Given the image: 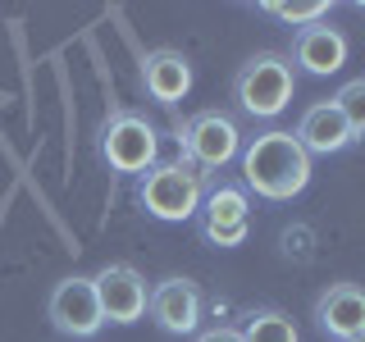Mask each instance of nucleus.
I'll return each instance as SVG.
<instances>
[{
  "label": "nucleus",
  "instance_id": "obj_1",
  "mask_svg": "<svg viewBox=\"0 0 365 342\" xmlns=\"http://www.w3.org/2000/svg\"><path fill=\"white\" fill-rule=\"evenodd\" d=\"M311 182V155L302 151L292 133H260L242 151V187L265 201H292Z\"/></svg>",
  "mask_w": 365,
  "mask_h": 342
},
{
  "label": "nucleus",
  "instance_id": "obj_2",
  "mask_svg": "<svg viewBox=\"0 0 365 342\" xmlns=\"http://www.w3.org/2000/svg\"><path fill=\"white\" fill-rule=\"evenodd\" d=\"M137 201L146 205V214L165 224H182L192 214H201L205 201V174L192 160H169V165L146 169L142 182H137Z\"/></svg>",
  "mask_w": 365,
  "mask_h": 342
},
{
  "label": "nucleus",
  "instance_id": "obj_3",
  "mask_svg": "<svg viewBox=\"0 0 365 342\" xmlns=\"http://www.w3.org/2000/svg\"><path fill=\"white\" fill-rule=\"evenodd\" d=\"M297 91V68L283 51H260L237 68V83H233V96H237V110L251 114V119H274V114L288 110Z\"/></svg>",
  "mask_w": 365,
  "mask_h": 342
},
{
  "label": "nucleus",
  "instance_id": "obj_4",
  "mask_svg": "<svg viewBox=\"0 0 365 342\" xmlns=\"http://www.w3.org/2000/svg\"><path fill=\"white\" fill-rule=\"evenodd\" d=\"M155 155H160V137L146 114L114 110L101 123V160L114 174H146V169H155Z\"/></svg>",
  "mask_w": 365,
  "mask_h": 342
},
{
  "label": "nucleus",
  "instance_id": "obj_5",
  "mask_svg": "<svg viewBox=\"0 0 365 342\" xmlns=\"http://www.w3.org/2000/svg\"><path fill=\"white\" fill-rule=\"evenodd\" d=\"M174 133H178L182 155H187L201 174L205 169H224L228 160L242 151V133H237V123L228 119L224 110H201V114H192L187 123H178Z\"/></svg>",
  "mask_w": 365,
  "mask_h": 342
},
{
  "label": "nucleus",
  "instance_id": "obj_6",
  "mask_svg": "<svg viewBox=\"0 0 365 342\" xmlns=\"http://www.w3.org/2000/svg\"><path fill=\"white\" fill-rule=\"evenodd\" d=\"M51 324L60 328L64 338H96L106 315H101V301H96V283L91 279H60L51 292V306H46Z\"/></svg>",
  "mask_w": 365,
  "mask_h": 342
},
{
  "label": "nucleus",
  "instance_id": "obj_7",
  "mask_svg": "<svg viewBox=\"0 0 365 342\" xmlns=\"http://www.w3.org/2000/svg\"><path fill=\"white\" fill-rule=\"evenodd\" d=\"M96 301L106 324H137L146 315V301H151V288L133 265H106L96 274Z\"/></svg>",
  "mask_w": 365,
  "mask_h": 342
},
{
  "label": "nucleus",
  "instance_id": "obj_8",
  "mask_svg": "<svg viewBox=\"0 0 365 342\" xmlns=\"http://www.w3.org/2000/svg\"><path fill=\"white\" fill-rule=\"evenodd\" d=\"M146 311L165 333H197L201 324V288L192 279H165L151 288V301H146Z\"/></svg>",
  "mask_w": 365,
  "mask_h": 342
},
{
  "label": "nucleus",
  "instance_id": "obj_9",
  "mask_svg": "<svg viewBox=\"0 0 365 342\" xmlns=\"http://www.w3.org/2000/svg\"><path fill=\"white\" fill-rule=\"evenodd\" d=\"M315 324L338 342L356 338L365 328V288H356V283H329L315 301Z\"/></svg>",
  "mask_w": 365,
  "mask_h": 342
},
{
  "label": "nucleus",
  "instance_id": "obj_10",
  "mask_svg": "<svg viewBox=\"0 0 365 342\" xmlns=\"http://www.w3.org/2000/svg\"><path fill=\"white\" fill-rule=\"evenodd\" d=\"M288 60L302 68V73L329 78V73H338V68L347 64V37H342L338 28H329V23H311V28L297 32Z\"/></svg>",
  "mask_w": 365,
  "mask_h": 342
},
{
  "label": "nucleus",
  "instance_id": "obj_11",
  "mask_svg": "<svg viewBox=\"0 0 365 342\" xmlns=\"http://www.w3.org/2000/svg\"><path fill=\"white\" fill-rule=\"evenodd\" d=\"M292 137L302 142L306 155H338V151H347V146L356 142L334 100H315V105L302 114V123H297Z\"/></svg>",
  "mask_w": 365,
  "mask_h": 342
},
{
  "label": "nucleus",
  "instance_id": "obj_12",
  "mask_svg": "<svg viewBox=\"0 0 365 342\" xmlns=\"http://www.w3.org/2000/svg\"><path fill=\"white\" fill-rule=\"evenodd\" d=\"M142 87L146 96L160 100V105H178L182 96L192 91V64L182 51H169V46H160L142 60Z\"/></svg>",
  "mask_w": 365,
  "mask_h": 342
},
{
  "label": "nucleus",
  "instance_id": "obj_13",
  "mask_svg": "<svg viewBox=\"0 0 365 342\" xmlns=\"http://www.w3.org/2000/svg\"><path fill=\"white\" fill-rule=\"evenodd\" d=\"M233 224H251V201L247 187H215L201 201V228H233Z\"/></svg>",
  "mask_w": 365,
  "mask_h": 342
},
{
  "label": "nucleus",
  "instance_id": "obj_14",
  "mask_svg": "<svg viewBox=\"0 0 365 342\" xmlns=\"http://www.w3.org/2000/svg\"><path fill=\"white\" fill-rule=\"evenodd\" d=\"M242 342H302L297 324L283 311H256L242 328Z\"/></svg>",
  "mask_w": 365,
  "mask_h": 342
},
{
  "label": "nucleus",
  "instance_id": "obj_15",
  "mask_svg": "<svg viewBox=\"0 0 365 342\" xmlns=\"http://www.w3.org/2000/svg\"><path fill=\"white\" fill-rule=\"evenodd\" d=\"M260 9L283 23H297V28H311V23L329 19V0H265Z\"/></svg>",
  "mask_w": 365,
  "mask_h": 342
},
{
  "label": "nucleus",
  "instance_id": "obj_16",
  "mask_svg": "<svg viewBox=\"0 0 365 342\" xmlns=\"http://www.w3.org/2000/svg\"><path fill=\"white\" fill-rule=\"evenodd\" d=\"M334 105H338L342 119H347L351 137H365V78H351V83H342L338 96H334Z\"/></svg>",
  "mask_w": 365,
  "mask_h": 342
},
{
  "label": "nucleus",
  "instance_id": "obj_17",
  "mask_svg": "<svg viewBox=\"0 0 365 342\" xmlns=\"http://www.w3.org/2000/svg\"><path fill=\"white\" fill-rule=\"evenodd\" d=\"M251 233V224H233V228H201V237L210 247H242Z\"/></svg>",
  "mask_w": 365,
  "mask_h": 342
},
{
  "label": "nucleus",
  "instance_id": "obj_18",
  "mask_svg": "<svg viewBox=\"0 0 365 342\" xmlns=\"http://www.w3.org/2000/svg\"><path fill=\"white\" fill-rule=\"evenodd\" d=\"M197 342H242V328L215 324V328H205V333H197Z\"/></svg>",
  "mask_w": 365,
  "mask_h": 342
},
{
  "label": "nucleus",
  "instance_id": "obj_19",
  "mask_svg": "<svg viewBox=\"0 0 365 342\" xmlns=\"http://www.w3.org/2000/svg\"><path fill=\"white\" fill-rule=\"evenodd\" d=\"M347 342H365V328H361V333H356V338H347Z\"/></svg>",
  "mask_w": 365,
  "mask_h": 342
}]
</instances>
